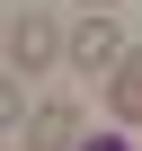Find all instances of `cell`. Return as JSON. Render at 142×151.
Masks as SVG:
<instances>
[{
  "label": "cell",
  "instance_id": "obj_8",
  "mask_svg": "<svg viewBox=\"0 0 142 151\" xmlns=\"http://www.w3.org/2000/svg\"><path fill=\"white\" fill-rule=\"evenodd\" d=\"M89 9H107V0H89Z\"/></svg>",
  "mask_w": 142,
  "mask_h": 151
},
{
  "label": "cell",
  "instance_id": "obj_7",
  "mask_svg": "<svg viewBox=\"0 0 142 151\" xmlns=\"http://www.w3.org/2000/svg\"><path fill=\"white\" fill-rule=\"evenodd\" d=\"M0 53H9V18H0Z\"/></svg>",
  "mask_w": 142,
  "mask_h": 151
},
{
  "label": "cell",
  "instance_id": "obj_4",
  "mask_svg": "<svg viewBox=\"0 0 142 151\" xmlns=\"http://www.w3.org/2000/svg\"><path fill=\"white\" fill-rule=\"evenodd\" d=\"M107 116H115V124H142V45L107 71Z\"/></svg>",
  "mask_w": 142,
  "mask_h": 151
},
{
  "label": "cell",
  "instance_id": "obj_2",
  "mask_svg": "<svg viewBox=\"0 0 142 151\" xmlns=\"http://www.w3.org/2000/svg\"><path fill=\"white\" fill-rule=\"evenodd\" d=\"M71 53V36L44 18V9H27V18H9V71H53Z\"/></svg>",
  "mask_w": 142,
  "mask_h": 151
},
{
  "label": "cell",
  "instance_id": "obj_1",
  "mask_svg": "<svg viewBox=\"0 0 142 151\" xmlns=\"http://www.w3.org/2000/svg\"><path fill=\"white\" fill-rule=\"evenodd\" d=\"M124 53H133V45H124V27H115L107 9H89L80 27H71V53H62V62H71V71H98V80H107Z\"/></svg>",
  "mask_w": 142,
  "mask_h": 151
},
{
  "label": "cell",
  "instance_id": "obj_3",
  "mask_svg": "<svg viewBox=\"0 0 142 151\" xmlns=\"http://www.w3.org/2000/svg\"><path fill=\"white\" fill-rule=\"evenodd\" d=\"M18 151H80V107H71V98H44L27 116V142Z\"/></svg>",
  "mask_w": 142,
  "mask_h": 151
},
{
  "label": "cell",
  "instance_id": "obj_6",
  "mask_svg": "<svg viewBox=\"0 0 142 151\" xmlns=\"http://www.w3.org/2000/svg\"><path fill=\"white\" fill-rule=\"evenodd\" d=\"M80 151H142V142H124V133H80Z\"/></svg>",
  "mask_w": 142,
  "mask_h": 151
},
{
  "label": "cell",
  "instance_id": "obj_5",
  "mask_svg": "<svg viewBox=\"0 0 142 151\" xmlns=\"http://www.w3.org/2000/svg\"><path fill=\"white\" fill-rule=\"evenodd\" d=\"M9 124H27V80L0 71V133H9Z\"/></svg>",
  "mask_w": 142,
  "mask_h": 151
}]
</instances>
